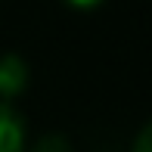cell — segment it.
I'll return each mask as SVG.
<instances>
[{
    "mask_svg": "<svg viewBox=\"0 0 152 152\" xmlns=\"http://www.w3.org/2000/svg\"><path fill=\"white\" fill-rule=\"evenodd\" d=\"M25 149V124L19 112L0 102V152H22Z\"/></svg>",
    "mask_w": 152,
    "mask_h": 152,
    "instance_id": "6da1fadb",
    "label": "cell"
},
{
    "mask_svg": "<svg viewBox=\"0 0 152 152\" xmlns=\"http://www.w3.org/2000/svg\"><path fill=\"white\" fill-rule=\"evenodd\" d=\"M25 81H28V65L22 62V56L10 53V56L0 59V96H16L25 90Z\"/></svg>",
    "mask_w": 152,
    "mask_h": 152,
    "instance_id": "7a4b0ae2",
    "label": "cell"
},
{
    "mask_svg": "<svg viewBox=\"0 0 152 152\" xmlns=\"http://www.w3.org/2000/svg\"><path fill=\"white\" fill-rule=\"evenodd\" d=\"M31 152H68V143L62 140L59 134H47V137H40V140L34 143Z\"/></svg>",
    "mask_w": 152,
    "mask_h": 152,
    "instance_id": "3957f363",
    "label": "cell"
},
{
    "mask_svg": "<svg viewBox=\"0 0 152 152\" xmlns=\"http://www.w3.org/2000/svg\"><path fill=\"white\" fill-rule=\"evenodd\" d=\"M134 152H152V124H146V127H143V134L137 137Z\"/></svg>",
    "mask_w": 152,
    "mask_h": 152,
    "instance_id": "277c9868",
    "label": "cell"
},
{
    "mask_svg": "<svg viewBox=\"0 0 152 152\" xmlns=\"http://www.w3.org/2000/svg\"><path fill=\"white\" fill-rule=\"evenodd\" d=\"M65 3L78 6V10H90V6H96V3H99V0H65Z\"/></svg>",
    "mask_w": 152,
    "mask_h": 152,
    "instance_id": "5b68a950",
    "label": "cell"
}]
</instances>
